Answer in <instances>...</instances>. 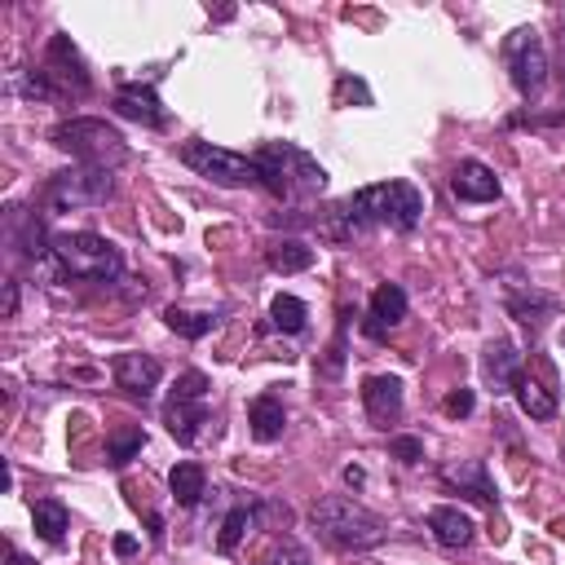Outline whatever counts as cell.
<instances>
[{
  "instance_id": "33",
  "label": "cell",
  "mask_w": 565,
  "mask_h": 565,
  "mask_svg": "<svg viewBox=\"0 0 565 565\" xmlns=\"http://www.w3.org/2000/svg\"><path fill=\"white\" fill-rule=\"evenodd\" d=\"M388 450H393L402 463H419V459H424V441H419V437H393Z\"/></svg>"
},
{
  "instance_id": "31",
  "label": "cell",
  "mask_w": 565,
  "mask_h": 565,
  "mask_svg": "<svg viewBox=\"0 0 565 565\" xmlns=\"http://www.w3.org/2000/svg\"><path fill=\"white\" fill-rule=\"evenodd\" d=\"M207 375L203 371H185L181 380H177V388H172V397H190V402H203L207 397Z\"/></svg>"
},
{
  "instance_id": "35",
  "label": "cell",
  "mask_w": 565,
  "mask_h": 565,
  "mask_svg": "<svg viewBox=\"0 0 565 565\" xmlns=\"http://www.w3.org/2000/svg\"><path fill=\"white\" fill-rule=\"evenodd\" d=\"M13 313H18V282L9 278L4 282V318H13Z\"/></svg>"
},
{
  "instance_id": "24",
  "label": "cell",
  "mask_w": 565,
  "mask_h": 565,
  "mask_svg": "<svg viewBox=\"0 0 565 565\" xmlns=\"http://www.w3.org/2000/svg\"><path fill=\"white\" fill-rule=\"evenodd\" d=\"M203 486H207V477H203V468L190 463V459L168 472V490H172V499H177L181 508H194V503L203 499Z\"/></svg>"
},
{
  "instance_id": "20",
  "label": "cell",
  "mask_w": 565,
  "mask_h": 565,
  "mask_svg": "<svg viewBox=\"0 0 565 565\" xmlns=\"http://www.w3.org/2000/svg\"><path fill=\"white\" fill-rule=\"evenodd\" d=\"M428 530H433V539H437L441 547H468L477 525H472V516H468V512H459V508L441 503V508H433V512H428Z\"/></svg>"
},
{
  "instance_id": "30",
  "label": "cell",
  "mask_w": 565,
  "mask_h": 565,
  "mask_svg": "<svg viewBox=\"0 0 565 565\" xmlns=\"http://www.w3.org/2000/svg\"><path fill=\"white\" fill-rule=\"evenodd\" d=\"M349 102L371 106V88H366L358 75H340V79H335V106H349Z\"/></svg>"
},
{
  "instance_id": "9",
  "label": "cell",
  "mask_w": 565,
  "mask_h": 565,
  "mask_svg": "<svg viewBox=\"0 0 565 565\" xmlns=\"http://www.w3.org/2000/svg\"><path fill=\"white\" fill-rule=\"evenodd\" d=\"M40 71L49 75V84L57 88V97H66V93L84 97V93H88L84 57H79V49H75L66 35H53V40H49V49H44V66H40Z\"/></svg>"
},
{
  "instance_id": "18",
  "label": "cell",
  "mask_w": 565,
  "mask_h": 565,
  "mask_svg": "<svg viewBox=\"0 0 565 565\" xmlns=\"http://www.w3.org/2000/svg\"><path fill=\"white\" fill-rule=\"evenodd\" d=\"M406 318V291L397 287V282H380L375 291H371V313H366V335H384V331H393L397 322Z\"/></svg>"
},
{
  "instance_id": "7",
  "label": "cell",
  "mask_w": 565,
  "mask_h": 565,
  "mask_svg": "<svg viewBox=\"0 0 565 565\" xmlns=\"http://www.w3.org/2000/svg\"><path fill=\"white\" fill-rule=\"evenodd\" d=\"M181 163L194 168L199 177H207L212 185H260V172H256V159L238 154V150H225V146H212V141H185L181 146Z\"/></svg>"
},
{
  "instance_id": "36",
  "label": "cell",
  "mask_w": 565,
  "mask_h": 565,
  "mask_svg": "<svg viewBox=\"0 0 565 565\" xmlns=\"http://www.w3.org/2000/svg\"><path fill=\"white\" fill-rule=\"evenodd\" d=\"M340 477H344V486H349V490H358V486H366V472H362L358 463H349V468H344Z\"/></svg>"
},
{
  "instance_id": "26",
  "label": "cell",
  "mask_w": 565,
  "mask_h": 565,
  "mask_svg": "<svg viewBox=\"0 0 565 565\" xmlns=\"http://www.w3.org/2000/svg\"><path fill=\"white\" fill-rule=\"evenodd\" d=\"M163 322H168L177 335H185V340H203V335L216 327V313H199V309L168 305V309H163Z\"/></svg>"
},
{
  "instance_id": "29",
  "label": "cell",
  "mask_w": 565,
  "mask_h": 565,
  "mask_svg": "<svg viewBox=\"0 0 565 565\" xmlns=\"http://www.w3.org/2000/svg\"><path fill=\"white\" fill-rule=\"evenodd\" d=\"M141 441H146V437H141V428H124V433H115V437H110V463H115V468H124V463L141 450Z\"/></svg>"
},
{
  "instance_id": "17",
  "label": "cell",
  "mask_w": 565,
  "mask_h": 565,
  "mask_svg": "<svg viewBox=\"0 0 565 565\" xmlns=\"http://www.w3.org/2000/svg\"><path fill=\"white\" fill-rule=\"evenodd\" d=\"M4 238H9V247H18V252L31 256V260H49V243H53V238H44V225H40L35 212L9 207V230H4Z\"/></svg>"
},
{
  "instance_id": "13",
  "label": "cell",
  "mask_w": 565,
  "mask_h": 565,
  "mask_svg": "<svg viewBox=\"0 0 565 565\" xmlns=\"http://www.w3.org/2000/svg\"><path fill=\"white\" fill-rule=\"evenodd\" d=\"M450 194L459 203H494L499 199V177L481 163V159H463L455 172H450Z\"/></svg>"
},
{
  "instance_id": "25",
  "label": "cell",
  "mask_w": 565,
  "mask_h": 565,
  "mask_svg": "<svg viewBox=\"0 0 565 565\" xmlns=\"http://www.w3.org/2000/svg\"><path fill=\"white\" fill-rule=\"evenodd\" d=\"M31 516H35V534L44 539V543H62L66 539V525H71V512L57 503V499H35V508H31Z\"/></svg>"
},
{
  "instance_id": "5",
  "label": "cell",
  "mask_w": 565,
  "mask_h": 565,
  "mask_svg": "<svg viewBox=\"0 0 565 565\" xmlns=\"http://www.w3.org/2000/svg\"><path fill=\"white\" fill-rule=\"evenodd\" d=\"M53 146L66 150L71 159H79V168H102L110 172L115 163L128 159V146L119 137V128H110L106 119H71L53 128Z\"/></svg>"
},
{
  "instance_id": "15",
  "label": "cell",
  "mask_w": 565,
  "mask_h": 565,
  "mask_svg": "<svg viewBox=\"0 0 565 565\" xmlns=\"http://www.w3.org/2000/svg\"><path fill=\"white\" fill-rule=\"evenodd\" d=\"M362 406H366L371 424L388 428V419L402 415V380L397 375H366L362 380Z\"/></svg>"
},
{
  "instance_id": "10",
  "label": "cell",
  "mask_w": 565,
  "mask_h": 565,
  "mask_svg": "<svg viewBox=\"0 0 565 565\" xmlns=\"http://www.w3.org/2000/svg\"><path fill=\"white\" fill-rule=\"evenodd\" d=\"M521 366H525V353H521L512 340H490V344L481 349V375H486V384H490L494 393H512L516 380L525 375Z\"/></svg>"
},
{
  "instance_id": "12",
  "label": "cell",
  "mask_w": 565,
  "mask_h": 565,
  "mask_svg": "<svg viewBox=\"0 0 565 565\" xmlns=\"http://www.w3.org/2000/svg\"><path fill=\"white\" fill-rule=\"evenodd\" d=\"M115 115L132 119V124H146V128H163L168 124V110L159 102V93L150 84H119L115 88Z\"/></svg>"
},
{
  "instance_id": "38",
  "label": "cell",
  "mask_w": 565,
  "mask_h": 565,
  "mask_svg": "<svg viewBox=\"0 0 565 565\" xmlns=\"http://www.w3.org/2000/svg\"><path fill=\"white\" fill-rule=\"evenodd\" d=\"M9 565H31V561H26V556H18V552L9 547Z\"/></svg>"
},
{
  "instance_id": "11",
  "label": "cell",
  "mask_w": 565,
  "mask_h": 565,
  "mask_svg": "<svg viewBox=\"0 0 565 565\" xmlns=\"http://www.w3.org/2000/svg\"><path fill=\"white\" fill-rule=\"evenodd\" d=\"M110 375H115V384H119L128 397H150V393L159 388V380H163V366H159L150 353H119V358L110 362Z\"/></svg>"
},
{
  "instance_id": "37",
  "label": "cell",
  "mask_w": 565,
  "mask_h": 565,
  "mask_svg": "<svg viewBox=\"0 0 565 565\" xmlns=\"http://www.w3.org/2000/svg\"><path fill=\"white\" fill-rule=\"evenodd\" d=\"M115 552H119V556H132V552H137V539L119 534V539H115Z\"/></svg>"
},
{
  "instance_id": "32",
  "label": "cell",
  "mask_w": 565,
  "mask_h": 565,
  "mask_svg": "<svg viewBox=\"0 0 565 565\" xmlns=\"http://www.w3.org/2000/svg\"><path fill=\"white\" fill-rule=\"evenodd\" d=\"M472 406H477L472 388H450V393H446V402H441V411H446L450 419H463V415H472Z\"/></svg>"
},
{
  "instance_id": "4",
  "label": "cell",
  "mask_w": 565,
  "mask_h": 565,
  "mask_svg": "<svg viewBox=\"0 0 565 565\" xmlns=\"http://www.w3.org/2000/svg\"><path fill=\"white\" fill-rule=\"evenodd\" d=\"M49 260L71 274V278H88V282H115L124 274V256L110 238L93 234V230H62L49 243Z\"/></svg>"
},
{
  "instance_id": "21",
  "label": "cell",
  "mask_w": 565,
  "mask_h": 565,
  "mask_svg": "<svg viewBox=\"0 0 565 565\" xmlns=\"http://www.w3.org/2000/svg\"><path fill=\"white\" fill-rule=\"evenodd\" d=\"M247 424H252V437L256 441H278L282 428H287V411L274 393H260L252 406H247Z\"/></svg>"
},
{
  "instance_id": "16",
  "label": "cell",
  "mask_w": 565,
  "mask_h": 565,
  "mask_svg": "<svg viewBox=\"0 0 565 565\" xmlns=\"http://www.w3.org/2000/svg\"><path fill=\"white\" fill-rule=\"evenodd\" d=\"M441 481H446V486H455L459 494H468V499L486 503V508H494V499H499V490H494V481H490V472H486V463H481V459L446 463V468H441Z\"/></svg>"
},
{
  "instance_id": "28",
  "label": "cell",
  "mask_w": 565,
  "mask_h": 565,
  "mask_svg": "<svg viewBox=\"0 0 565 565\" xmlns=\"http://www.w3.org/2000/svg\"><path fill=\"white\" fill-rule=\"evenodd\" d=\"M256 521H260V508H234V512L221 521L216 547H221V552H234V547L243 543V534H247V530H256Z\"/></svg>"
},
{
  "instance_id": "3",
  "label": "cell",
  "mask_w": 565,
  "mask_h": 565,
  "mask_svg": "<svg viewBox=\"0 0 565 565\" xmlns=\"http://www.w3.org/2000/svg\"><path fill=\"white\" fill-rule=\"evenodd\" d=\"M309 521H313V534L340 552H362V547H375L384 539V521L362 508L358 499L349 494H327L309 508Z\"/></svg>"
},
{
  "instance_id": "2",
  "label": "cell",
  "mask_w": 565,
  "mask_h": 565,
  "mask_svg": "<svg viewBox=\"0 0 565 565\" xmlns=\"http://www.w3.org/2000/svg\"><path fill=\"white\" fill-rule=\"evenodd\" d=\"M252 159H256L260 185L282 203H309L327 190V168L291 141H265Z\"/></svg>"
},
{
  "instance_id": "8",
  "label": "cell",
  "mask_w": 565,
  "mask_h": 565,
  "mask_svg": "<svg viewBox=\"0 0 565 565\" xmlns=\"http://www.w3.org/2000/svg\"><path fill=\"white\" fill-rule=\"evenodd\" d=\"M503 62H508V75H512V88L521 97H534L543 84H547V49L539 40V31L521 26L503 40Z\"/></svg>"
},
{
  "instance_id": "1",
  "label": "cell",
  "mask_w": 565,
  "mask_h": 565,
  "mask_svg": "<svg viewBox=\"0 0 565 565\" xmlns=\"http://www.w3.org/2000/svg\"><path fill=\"white\" fill-rule=\"evenodd\" d=\"M419 212H424V194L411 185V181H375V185H362L358 194H349L335 212H327L318 221V230L335 243H349L366 230H415L419 225Z\"/></svg>"
},
{
  "instance_id": "14",
  "label": "cell",
  "mask_w": 565,
  "mask_h": 565,
  "mask_svg": "<svg viewBox=\"0 0 565 565\" xmlns=\"http://www.w3.org/2000/svg\"><path fill=\"white\" fill-rule=\"evenodd\" d=\"M508 313H512L521 327L543 331V327L561 313V300L547 296V291H539V287H508Z\"/></svg>"
},
{
  "instance_id": "27",
  "label": "cell",
  "mask_w": 565,
  "mask_h": 565,
  "mask_svg": "<svg viewBox=\"0 0 565 565\" xmlns=\"http://www.w3.org/2000/svg\"><path fill=\"white\" fill-rule=\"evenodd\" d=\"M305 322H309V309H305V300L300 296H274V305H269V327H278V331H287V335H296V331H305Z\"/></svg>"
},
{
  "instance_id": "6",
  "label": "cell",
  "mask_w": 565,
  "mask_h": 565,
  "mask_svg": "<svg viewBox=\"0 0 565 565\" xmlns=\"http://www.w3.org/2000/svg\"><path fill=\"white\" fill-rule=\"evenodd\" d=\"M115 194V177L102 172V168H66V172H53L40 203L49 216L57 212H79V207H97Z\"/></svg>"
},
{
  "instance_id": "19",
  "label": "cell",
  "mask_w": 565,
  "mask_h": 565,
  "mask_svg": "<svg viewBox=\"0 0 565 565\" xmlns=\"http://www.w3.org/2000/svg\"><path fill=\"white\" fill-rule=\"evenodd\" d=\"M163 424H168V433H172L181 446H194L199 428L207 424V406H203V402H190V397H168Z\"/></svg>"
},
{
  "instance_id": "34",
  "label": "cell",
  "mask_w": 565,
  "mask_h": 565,
  "mask_svg": "<svg viewBox=\"0 0 565 565\" xmlns=\"http://www.w3.org/2000/svg\"><path fill=\"white\" fill-rule=\"evenodd\" d=\"M265 565H309V556H305L296 543H282V547H278V552H274Z\"/></svg>"
},
{
  "instance_id": "23",
  "label": "cell",
  "mask_w": 565,
  "mask_h": 565,
  "mask_svg": "<svg viewBox=\"0 0 565 565\" xmlns=\"http://www.w3.org/2000/svg\"><path fill=\"white\" fill-rule=\"evenodd\" d=\"M512 393H516V402H521V411H525L530 419H552V415H556V393L543 388L534 375H521Z\"/></svg>"
},
{
  "instance_id": "22",
  "label": "cell",
  "mask_w": 565,
  "mask_h": 565,
  "mask_svg": "<svg viewBox=\"0 0 565 565\" xmlns=\"http://www.w3.org/2000/svg\"><path fill=\"white\" fill-rule=\"evenodd\" d=\"M265 260H269L274 274H300V269L313 265V247L300 243V238H282V243H274V247L265 252Z\"/></svg>"
}]
</instances>
